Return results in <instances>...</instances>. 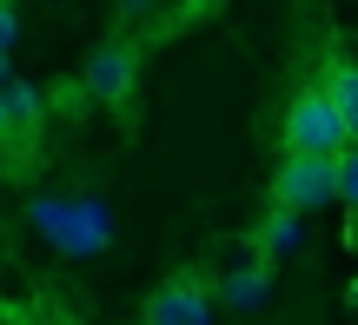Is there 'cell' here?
Returning a JSON list of instances; mask_svg holds the SVG:
<instances>
[{
	"label": "cell",
	"mask_w": 358,
	"mask_h": 325,
	"mask_svg": "<svg viewBox=\"0 0 358 325\" xmlns=\"http://www.w3.org/2000/svg\"><path fill=\"white\" fill-rule=\"evenodd\" d=\"M27 219H34V233L47 239L53 252H66V259H93V252L113 246V212L93 193H80V199L40 193V199H27Z\"/></svg>",
	"instance_id": "6da1fadb"
},
{
	"label": "cell",
	"mask_w": 358,
	"mask_h": 325,
	"mask_svg": "<svg viewBox=\"0 0 358 325\" xmlns=\"http://www.w3.org/2000/svg\"><path fill=\"white\" fill-rule=\"evenodd\" d=\"M345 140V127H338L332 100H325V87H306L285 100V153H306V159H332Z\"/></svg>",
	"instance_id": "7a4b0ae2"
},
{
	"label": "cell",
	"mask_w": 358,
	"mask_h": 325,
	"mask_svg": "<svg viewBox=\"0 0 358 325\" xmlns=\"http://www.w3.org/2000/svg\"><path fill=\"white\" fill-rule=\"evenodd\" d=\"M140 325H213V286H206V273H173L159 279L153 292H146V312Z\"/></svg>",
	"instance_id": "3957f363"
},
{
	"label": "cell",
	"mask_w": 358,
	"mask_h": 325,
	"mask_svg": "<svg viewBox=\"0 0 358 325\" xmlns=\"http://www.w3.org/2000/svg\"><path fill=\"white\" fill-rule=\"evenodd\" d=\"M133 80H140V47H133V40H106V47H93L87 66H80V93H87V100H106V106L133 100Z\"/></svg>",
	"instance_id": "277c9868"
},
{
	"label": "cell",
	"mask_w": 358,
	"mask_h": 325,
	"mask_svg": "<svg viewBox=\"0 0 358 325\" xmlns=\"http://www.w3.org/2000/svg\"><path fill=\"white\" fill-rule=\"evenodd\" d=\"M332 159H306V153H285V166H279V180H272V206H285V212H319V206H332Z\"/></svg>",
	"instance_id": "5b68a950"
},
{
	"label": "cell",
	"mask_w": 358,
	"mask_h": 325,
	"mask_svg": "<svg viewBox=\"0 0 358 325\" xmlns=\"http://www.w3.org/2000/svg\"><path fill=\"white\" fill-rule=\"evenodd\" d=\"M306 246V219H299V212H285V206H266V219L252 226V252L259 259H292V252Z\"/></svg>",
	"instance_id": "8992f818"
},
{
	"label": "cell",
	"mask_w": 358,
	"mask_h": 325,
	"mask_svg": "<svg viewBox=\"0 0 358 325\" xmlns=\"http://www.w3.org/2000/svg\"><path fill=\"white\" fill-rule=\"evenodd\" d=\"M325 100H332V113H338V127H345V140L358 146V60L332 53V66H325Z\"/></svg>",
	"instance_id": "52a82bcc"
},
{
	"label": "cell",
	"mask_w": 358,
	"mask_h": 325,
	"mask_svg": "<svg viewBox=\"0 0 358 325\" xmlns=\"http://www.w3.org/2000/svg\"><path fill=\"white\" fill-rule=\"evenodd\" d=\"M219 299H226L232 312H259V305L272 299V266H266V259H245L239 273H226V286H219Z\"/></svg>",
	"instance_id": "ba28073f"
},
{
	"label": "cell",
	"mask_w": 358,
	"mask_h": 325,
	"mask_svg": "<svg viewBox=\"0 0 358 325\" xmlns=\"http://www.w3.org/2000/svg\"><path fill=\"white\" fill-rule=\"evenodd\" d=\"M40 113H47L40 87H27V80H7V87H0V120H7V133H40Z\"/></svg>",
	"instance_id": "9c48e42d"
},
{
	"label": "cell",
	"mask_w": 358,
	"mask_h": 325,
	"mask_svg": "<svg viewBox=\"0 0 358 325\" xmlns=\"http://www.w3.org/2000/svg\"><path fill=\"white\" fill-rule=\"evenodd\" d=\"M332 193L358 212V146H338L332 153Z\"/></svg>",
	"instance_id": "30bf717a"
},
{
	"label": "cell",
	"mask_w": 358,
	"mask_h": 325,
	"mask_svg": "<svg viewBox=\"0 0 358 325\" xmlns=\"http://www.w3.org/2000/svg\"><path fill=\"white\" fill-rule=\"evenodd\" d=\"M13 40H20V20H13V7H7V0H0V60H7V53H13Z\"/></svg>",
	"instance_id": "8fae6325"
},
{
	"label": "cell",
	"mask_w": 358,
	"mask_h": 325,
	"mask_svg": "<svg viewBox=\"0 0 358 325\" xmlns=\"http://www.w3.org/2000/svg\"><path fill=\"white\" fill-rule=\"evenodd\" d=\"M146 7H153V0H120V13H146Z\"/></svg>",
	"instance_id": "7c38bea8"
},
{
	"label": "cell",
	"mask_w": 358,
	"mask_h": 325,
	"mask_svg": "<svg viewBox=\"0 0 358 325\" xmlns=\"http://www.w3.org/2000/svg\"><path fill=\"white\" fill-rule=\"evenodd\" d=\"M7 80H13V66H7V60H0V87H7Z\"/></svg>",
	"instance_id": "4fadbf2b"
},
{
	"label": "cell",
	"mask_w": 358,
	"mask_h": 325,
	"mask_svg": "<svg viewBox=\"0 0 358 325\" xmlns=\"http://www.w3.org/2000/svg\"><path fill=\"white\" fill-rule=\"evenodd\" d=\"M352 312H358V279H352Z\"/></svg>",
	"instance_id": "5bb4252c"
},
{
	"label": "cell",
	"mask_w": 358,
	"mask_h": 325,
	"mask_svg": "<svg viewBox=\"0 0 358 325\" xmlns=\"http://www.w3.org/2000/svg\"><path fill=\"white\" fill-rule=\"evenodd\" d=\"M192 7H213V0H192Z\"/></svg>",
	"instance_id": "9a60e30c"
},
{
	"label": "cell",
	"mask_w": 358,
	"mask_h": 325,
	"mask_svg": "<svg viewBox=\"0 0 358 325\" xmlns=\"http://www.w3.org/2000/svg\"><path fill=\"white\" fill-rule=\"evenodd\" d=\"M0 140H7V120H0Z\"/></svg>",
	"instance_id": "2e32d148"
},
{
	"label": "cell",
	"mask_w": 358,
	"mask_h": 325,
	"mask_svg": "<svg viewBox=\"0 0 358 325\" xmlns=\"http://www.w3.org/2000/svg\"><path fill=\"white\" fill-rule=\"evenodd\" d=\"M7 7H13V0H7Z\"/></svg>",
	"instance_id": "e0dca14e"
}]
</instances>
